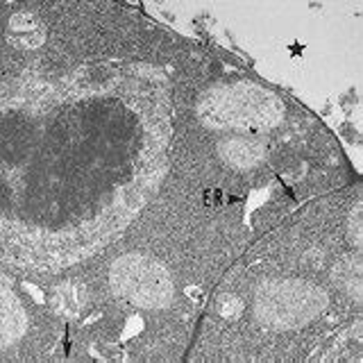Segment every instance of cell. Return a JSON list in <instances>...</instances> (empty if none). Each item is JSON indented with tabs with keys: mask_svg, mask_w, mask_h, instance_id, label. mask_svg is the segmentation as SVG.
I'll list each match as a JSON object with an SVG mask.
<instances>
[{
	"mask_svg": "<svg viewBox=\"0 0 363 363\" xmlns=\"http://www.w3.org/2000/svg\"><path fill=\"white\" fill-rule=\"evenodd\" d=\"M121 98L45 89L0 107V261L43 270L75 264L147 204L166 173L162 128H109V116L91 123Z\"/></svg>",
	"mask_w": 363,
	"mask_h": 363,
	"instance_id": "obj_1",
	"label": "cell"
},
{
	"mask_svg": "<svg viewBox=\"0 0 363 363\" xmlns=\"http://www.w3.org/2000/svg\"><path fill=\"white\" fill-rule=\"evenodd\" d=\"M28 315L14 289L0 277V347L14 345L26 334Z\"/></svg>",
	"mask_w": 363,
	"mask_h": 363,
	"instance_id": "obj_2",
	"label": "cell"
},
{
	"mask_svg": "<svg viewBox=\"0 0 363 363\" xmlns=\"http://www.w3.org/2000/svg\"><path fill=\"white\" fill-rule=\"evenodd\" d=\"M52 306H55V311L62 315H75L79 306H82V293H79L73 284H64V286L55 291Z\"/></svg>",
	"mask_w": 363,
	"mask_h": 363,
	"instance_id": "obj_3",
	"label": "cell"
}]
</instances>
